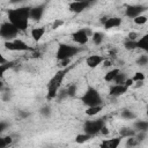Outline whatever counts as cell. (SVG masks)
<instances>
[{
  "mask_svg": "<svg viewBox=\"0 0 148 148\" xmlns=\"http://www.w3.org/2000/svg\"><path fill=\"white\" fill-rule=\"evenodd\" d=\"M30 7L21 6L17 8H12L7 12L8 22L12 23L18 31H25L29 25L30 20Z\"/></svg>",
  "mask_w": 148,
  "mask_h": 148,
  "instance_id": "1",
  "label": "cell"
},
{
  "mask_svg": "<svg viewBox=\"0 0 148 148\" xmlns=\"http://www.w3.org/2000/svg\"><path fill=\"white\" fill-rule=\"evenodd\" d=\"M71 71V66L61 68L59 71L56 72V74H53V76L49 80L47 86H46V98L49 101L54 99L58 95V91L61 89L62 86V81L65 79V76L68 74V72Z\"/></svg>",
  "mask_w": 148,
  "mask_h": 148,
  "instance_id": "2",
  "label": "cell"
},
{
  "mask_svg": "<svg viewBox=\"0 0 148 148\" xmlns=\"http://www.w3.org/2000/svg\"><path fill=\"white\" fill-rule=\"evenodd\" d=\"M79 52H81V47L72 45V44H66V43H59L57 51H56V59L58 61L61 60H72L74 56H76Z\"/></svg>",
  "mask_w": 148,
  "mask_h": 148,
  "instance_id": "3",
  "label": "cell"
},
{
  "mask_svg": "<svg viewBox=\"0 0 148 148\" xmlns=\"http://www.w3.org/2000/svg\"><path fill=\"white\" fill-rule=\"evenodd\" d=\"M81 102L87 108L90 106H99L103 105V99L99 91L94 87H88L87 90L81 96Z\"/></svg>",
  "mask_w": 148,
  "mask_h": 148,
  "instance_id": "4",
  "label": "cell"
},
{
  "mask_svg": "<svg viewBox=\"0 0 148 148\" xmlns=\"http://www.w3.org/2000/svg\"><path fill=\"white\" fill-rule=\"evenodd\" d=\"M106 126V121L105 118H96V119H88L83 123V133L89 134L91 136L97 135L98 133H101V131L103 130V127Z\"/></svg>",
  "mask_w": 148,
  "mask_h": 148,
  "instance_id": "5",
  "label": "cell"
},
{
  "mask_svg": "<svg viewBox=\"0 0 148 148\" xmlns=\"http://www.w3.org/2000/svg\"><path fill=\"white\" fill-rule=\"evenodd\" d=\"M18 32H20V31H18L12 23H9L8 21L2 22V23L0 24V38L5 39V42L15 39V38L17 37Z\"/></svg>",
  "mask_w": 148,
  "mask_h": 148,
  "instance_id": "6",
  "label": "cell"
},
{
  "mask_svg": "<svg viewBox=\"0 0 148 148\" xmlns=\"http://www.w3.org/2000/svg\"><path fill=\"white\" fill-rule=\"evenodd\" d=\"M3 45H5V49L6 50H9L12 52H27V51H32L34 50L25 42H23L22 39H18V38H15L13 40L5 42Z\"/></svg>",
  "mask_w": 148,
  "mask_h": 148,
  "instance_id": "7",
  "label": "cell"
},
{
  "mask_svg": "<svg viewBox=\"0 0 148 148\" xmlns=\"http://www.w3.org/2000/svg\"><path fill=\"white\" fill-rule=\"evenodd\" d=\"M91 31L86 29V28H80L76 31H74L72 34V39L74 43L79 44V45H86L89 40V37L91 36Z\"/></svg>",
  "mask_w": 148,
  "mask_h": 148,
  "instance_id": "8",
  "label": "cell"
},
{
  "mask_svg": "<svg viewBox=\"0 0 148 148\" xmlns=\"http://www.w3.org/2000/svg\"><path fill=\"white\" fill-rule=\"evenodd\" d=\"M91 5H92V2H91V1H87V0L72 1V2H69V3H68V9H69L72 13L80 14V13H82L83 10L88 9Z\"/></svg>",
  "mask_w": 148,
  "mask_h": 148,
  "instance_id": "9",
  "label": "cell"
},
{
  "mask_svg": "<svg viewBox=\"0 0 148 148\" xmlns=\"http://www.w3.org/2000/svg\"><path fill=\"white\" fill-rule=\"evenodd\" d=\"M147 9L146 6L142 5H128L125 9V15L128 18H135L139 15H142V13Z\"/></svg>",
  "mask_w": 148,
  "mask_h": 148,
  "instance_id": "10",
  "label": "cell"
},
{
  "mask_svg": "<svg viewBox=\"0 0 148 148\" xmlns=\"http://www.w3.org/2000/svg\"><path fill=\"white\" fill-rule=\"evenodd\" d=\"M45 8H46L45 3H39V5L34 6V7H30V14H29L30 20L39 21L45 13Z\"/></svg>",
  "mask_w": 148,
  "mask_h": 148,
  "instance_id": "11",
  "label": "cell"
},
{
  "mask_svg": "<svg viewBox=\"0 0 148 148\" xmlns=\"http://www.w3.org/2000/svg\"><path fill=\"white\" fill-rule=\"evenodd\" d=\"M121 141H123L121 136H114V138H110V139H104L99 143V148H119Z\"/></svg>",
  "mask_w": 148,
  "mask_h": 148,
  "instance_id": "12",
  "label": "cell"
},
{
  "mask_svg": "<svg viewBox=\"0 0 148 148\" xmlns=\"http://www.w3.org/2000/svg\"><path fill=\"white\" fill-rule=\"evenodd\" d=\"M103 27L104 29L106 30H110V29H113V28H117L121 24V18L120 17H117V16H110V17H103Z\"/></svg>",
  "mask_w": 148,
  "mask_h": 148,
  "instance_id": "13",
  "label": "cell"
},
{
  "mask_svg": "<svg viewBox=\"0 0 148 148\" xmlns=\"http://www.w3.org/2000/svg\"><path fill=\"white\" fill-rule=\"evenodd\" d=\"M127 90H128V87H126L125 84H112L110 87L109 95L111 97H119V96L126 94Z\"/></svg>",
  "mask_w": 148,
  "mask_h": 148,
  "instance_id": "14",
  "label": "cell"
},
{
  "mask_svg": "<svg viewBox=\"0 0 148 148\" xmlns=\"http://www.w3.org/2000/svg\"><path fill=\"white\" fill-rule=\"evenodd\" d=\"M103 61H104V57L99 56V54H92V56H89L86 58V65L89 68H96Z\"/></svg>",
  "mask_w": 148,
  "mask_h": 148,
  "instance_id": "15",
  "label": "cell"
},
{
  "mask_svg": "<svg viewBox=\"0 0 148 148\" xmlns=\"http://www.w3.org/2000/svg\"><path fill=\"white\" fill-rule=\"evenodd\" d=\"M44 34H45L44 27H36V28H32L30 31V36L35 42H39L42 39V37L44 36Z\"/></svg>",
  "mask_w": 148,
  "mask_h": 148,
  "instance_id": "16",
  "label": "cell"
},
{
  "mask_svg": "<svg viewBox=\"0 0 148 148\" xmlns=\"http://www.w3.org/2000/svg\"><path fill=\"white\" fill-rule=\"evenodd\" d=\"M133 130L135 132H147L148 131V121L147 120H135L133 123Z\"/></svg>",
  "mask_w": 148,
  "mask_h": 148,
  "instance_id": "17",
  "label": "cell"
},
{
  "mask_svg": "<svg viewBox=\"0 0 148 148\" xmlns=\"http://www.w3.org/2000/svg\"><path fill=\"white\" fill-rule=\"evenodd\" d=\"M136 49L142 50L145 52L148 51V35H142L140 36V38L136 40Z\"/></svg>",
  "mask_w": 148,
  "mask_h": 148,
  "instance_id": "18",
  "label": "cell"
},
{
  "mask_svg": "<svg viewBox=\"0 0 148 148\" xmlns=\"http://www.w3.org/2000/svg\"><path fill=\"white\" fill-rule=\"evenodd\" d=\"M120 72L119 68H111L110 71H108L105 74H104V81L105 82H113L114 77L117 76V74Z\"/></svg>",
  "mask_w": 148,
  "mask_h": 148,
  "instance_id": "19",
  "label": "cell"
},
{
  "mask_svg": "<svg viewBox=\"0 0 148 148\" xmlns=\"http://www.w3.org/2000/svg\"><path fill=\"white\" fill-rule=\"evenodd\" d=\"M103 110V105H99V106H90V108H87L84 113L88 116V117H95L97 116L101 111Z\"/></svg>",
  "mask_w": 148,
  "mask_h": 148,
  "instance_id": "20",
  "label": "cell"
},
{
  "mask_svg": "<svg viewBox=\"0 0 148 148\" xmlns=\"http://www.w3.org/2000/svg\"><path fill=\"white\" fill-rule=\"evenodd\" d=\"M91 39H92V43L95 45H101L104 40V34L99 32V31H95L91 34Z\"/></svg>",
  "mask_w": 148,
  "mask_h": 148,
  "instance_id": "21",
  "label": "cell"
},
{
  "mask_svg": "<svg viewBox=\"0 0 148 148\" xmlns=\"http://www.w3.org/2000/svg\"><path fill=\"white\" fill-rule=\"evenodd\" d=\"M92 139V136L91 135H89V134H86V133H80V134H77L76 136H75V142L76 143H79V145H82V143H86V142H88L89 140H91Z\"/></svg>",
  "mask_w": 148,
  "mask_h": 148,
  "instance_id": "22",
  "label": "cell"
},
{
  "mask_svg": "<svg viewBox=\"0 0 148 148\" xmlns=\"http://www.w3.org/2000/svg\"><path fill=\"white\" fill-rule=\"evenodd\" d=\"M15 64H16L15 61H7V62L0 65V80H1V77L5 75V73L8 69H10V68H13L15 66Z\"/></svg>",
  "mask_w": 148,
  "mask_h": 148,
  "instance_id": "23",
  "label": "cell"
},
{
  "mask_svg": "<svg viewBox=\"0 0 148 148\" xmlns=\"http://www.w3.org/2000/svg\"><path fill=\"white\" fill-rule=\"evenodd\" d=\"M120 117L123 119H126V120H133V119L136 118V114L132 110H130V109H124L120 112Z\"/></svg>",
  "mask_w": 148,
  "mask_h": 148,
  "instance_id": "24",
  "label": "cell"
},
{
  "mask_svg": "<svg viewBox=\"0 0 148 148\" xmlns=\"http://www.w3.org/2000/svg\"><path fill=\"white\" fill-rule=\"evenodd\" d=\"M119 136H121L123 139H127L130 136H134L136 134V132L133 130V128H130V127H125V128H121L120 132H119Z\"/></svg>",
  "mask_w": 148,
  "mask_h": 148,
  "instance_id": "25",
  "label": "cell"
},
{
  "mask_svg": "<svg viewBox=\"0 0 148 148\" xmlns=\"http://www.w3.org/2000/svg\"><path fill=\"white\" fill-rule=\"evenodd\" d=\"M127 79H128V77H127V74L120 71V72L117 74V76L114 77V80H113L114 83H113V84H124Z\"/></svg>",
  "mask_w": 148,
  "mask_h": 148,
  "instance_id": "26",
  "label": "cell"
},
{
  "mask_svg": "<svg viewBox=\"0 0 148 148\" xmlns=\"http://www.w3.org/2000/svg\"><path fill=\"white\" fill-rule=\"evenodd\" d=\"M39 113H40V116L44 117V118H50L51 114H52V109H51L50 105L45 104V105H43V106L39 109Z\"/></svg>",
  "mask_w": 148,
  "mask_h": 148,
  "instance_id": "27",
  "label": "cell"
},
{
  "mask_svg": "<svg viewBox=\"0 0 148 148\" xmlns=\"http://www.w3.org/2000/svg\"><path fill=\"white\" fill-rule=\"evenodd\" d=\"M65 90H66L67 97H74V96L76 95V91H77V86H76L75 83H72V84H69L68 87H66Z\"/></svg>",
  "mask_w": 148,
  "mask_h": 148,
  "instance_id": "28",
  "label": "cell"
},
{
  "mask_svg": "<svg viewBox=\"0 0 148 148\" xmlns=\"http://www.w3.org/2000/svg\"><path fill=\"white\" fill-rule=\"evenodd\" d=\"M138 145H140V142L138 141V139L135 138V135L134 136H130V138L126 139V147L127 148H134Z\"/></svg>",
  "mask_w": 148,
  "mask_h": 148,
  "instance_id": "29",
  "label": "cell"
},
{
  "mask_svg": "<svg viewBox=\"0 0 148 148\" xmlns=\"http://www.w3.org/2000/svg\"><path fill=\"white\" fill-rule=\"evenodd\" d=\"M13 142L12 136H1L0 135V148H7Z\"/></svg>",
  "mask_w": 148,
  "mask_h": 148,
  "instance_id": "30",
  "label": "cell"
},
{
  "mask_svg": "<svg viewBox=\"0 0 148 148\" xmlns=\"http://www.w3.org/2000/svg\"><path fill=\"white\" fill-rule=\"evenodd\" d=\"M145 79H146V75L142 72H135L134 75L131 77V80L133 81V83H135V82H143Z\"/></svg>",
  "mask_w": 148,
  "mask_h": 148,
  "instance_id": "31",
  "label": "cell"
},
{
  "mask_svg": "<svg viewBox=\"0 0 148 148\" xmlns=\"http://www.w3.org/2000/svg\"><path fill=\"white\" fill-rule=\"evenodd\" d=\"M124 47L126 50H135L136 49V40H130V39H125L123 43Z\"/></svg>",
  "mask_w": 148,
  "mask_h": 148,
  "instance_id": "32",
  "label": "cell"
},
{
  "mask_svg": "<svg viewBox=\"0 0 148 148\" xmlns=\"http://www.w3.org/2000/svg\"><path fill=\"white\" fill-rule=\"evenodd\" d=\"M147 20H148V17H147L146 15H139L138 17L133 18L134 23L138 24V25H143V24H146V23H147Z\"/></svg>",
  "mask_w": 148,
  "mask_h": 148,
  "instance_id": "33",
  "label": "cell"
},
{
  "mask_svg": "<svg viewBox=\"0 0 148 148\" xmlns=\"http://www.w3.org/2000/svg\"><path fill=\"white\" fill-rule=\"evenodd\" d=\"M136 64H138L139 66H146V65L148 64V56H147L146 53L139 56V58H138V60H136Z\"/></svg>",
  "mask_w": 148,
  "mask_h": 148,
  "instance_id": "34",
  "label": "cell"
},
{
  "mask_svg": "<svg viewBox=\"0 0 148 148\" xmlns=\"http://www.w3.org/2000/svg\"><path fill=\"white\" fill-rule=\"evenodd\" d=\"M139 38H140V35H139L138 32H135V31H131V32H128L126 39H130V40H138Z\"/></svg>",
  "mask_w": 148,
  "mask_h": 148,
  "instance_id": "35",
  "label": "cell"
},
{
  "mask_svg": "<svg viewBox=\"0 0 148 148\" xmlns=\"http://www.w3.org/2000/svg\"><path fill=\"white\" fill-rule=\"evenodd\" d=\"M8 126H9V124H8L7 121L0 120V134H1L2 132H5V131L8 128Z\"/></svg>",
  "mask_w": 148,
  "mask_h": 148,
  "instance_id": "36",
  "label": "cell"
},
{
  "mask_svg": "<svg viewBox=\"0 0 148 148\" xmlns=\"http://www.w3.org/2000/svg\"><path fill=\"white\" fill-rule=\"evenodd\" d=\"M64 24V21L62 20H56L54 22H53V24H52V29H58L59 27H61Z\"/></svg>",
  "mask_w": 148,
  "mask_h": 148,
  "instance_id": "37",
  "label": "cell"
},
{
  "mask_svg": "<svg viewBox=\"0 0 148 148\" xmlns=\"http://www.w3.org/2000/svg\"><path fill=\"white\" fill-rule=\"evenodd\" d=\"M58 62H59V65H60L62 68H65V67H68V66H69L71 60H61V61H58Z\"/></svg>",
  "mask_w": 148,
  "mask_h": 148,
  "instance_id": "38",
  "label": "cell"
},
{
  "mask_svg": "<svg viewBox=\"0 0 148 148\" xmlns=\"http://www.w3.org/2000/svg\"><path fill=\"white\" fill-rule=\"evenodd\" d=\"M7 61H8V60L0 53V65H1V64H5V62H7Z\"/></svg>",
  "mask_w": 148,
  "mask_h": 148,
  "instance_id": "39",
  "label": "cell"
},
{
  "mask_svg": "<svg viewBox=\"0 0 148 148\" xmlns=\"http://www.w3.org/2000/svg\"><path fill=\"white\" fill-rule=\"evenodd\" d=\"M2 88H3V82H2L1 80H0V90H1Z\"/></svg>",
  "mask_w": 148,
  "mask_h": 148,
  "instance_id": "40",
  "label": "cell"
}]
</instances>
